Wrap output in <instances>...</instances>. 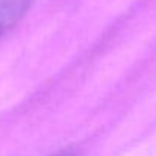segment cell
Segmentation results:
<instances>
[{
	"instance_id": "obj_1",
	"label": "cell",
	"mask_w": 156,
	"mask_h": 156,
	"mask_svg": "<svg viewBox=\"0 0 156 156\" xmlns=\"http://www.w3.org/2000/svg\"><path fill=\"white\" fill-rule=\"evenodd\" d=\"M35 0H0V37L28 14Z\"/></svg>"
},
{
	"instance_id": "obj_2",
	"label": "cell",
	"mask_w": 156,
	"mask_h": 156,
	"mask_svg": "<svg viewBox=\"0 0 156 156\" xmlns=\"http://www.w3.org/2000/svg\"><path fill=\"white\" fill-rule=\"evenodd\" d=\"M54 156H72V154H66V153H61V154H54Z\"/></svg>"
}]
</instances>
